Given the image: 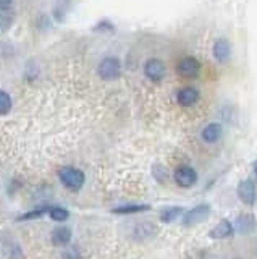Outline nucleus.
<instances>
[{
	"label": "nucleus",
	"mask_w": 257,
	"mask_h": 259,
	"mask_svg": "<svg viewBox=\"0 0 257 259\" xmlns=\"http://www.w3.org/2000/svg\"><path fill=\"white\" fill-rule=\"evenodd\" d=\"M59 180L70 191H79L86 183V175L81 168L73 165H65L59 168Z\"/></svg>",
	"instance_id": "f257e3e1"
},
{
	"label": "nucleus",
	"mask_w": 257,
	"mask_h": 259,
	"mask_svg": "<svg viewBox=\"0 0 257 259\" xmlns=\"http://www.w3.org/2000/svg\"><path fill=\"white\" fill-rule=\"evenodd\" d=\"M122 60L118 57H106L97 67V75L104 81H115L122 76Z\"/></svg>",
	"instance_id": "f03ea898"
},
{
	"label": "nucleus",
	"mask_w": 257,
	"mask_h": 259,
	"mask_svg": "<svg viewBox=\"0 0 257 259\" xmlns=\"http://www.w3.org/2000/svg\"><path fill=\"white\" fill-rule=\"evenodd\" d=\"M165 73H167L165 63L160 59L152 57V59H147L146 63H144V75L152 83H160L165 78Z\"/></svg>",
	"instance_id": "7ed1b4c3"
},
{
	"label": "nucleus",
	"mask_w": 257,
	"mask_h": 259,
	"mask_svg": "<svg viewBox=\"0 0 257 259\" xmlns=\"http://www.w3.org/2000/svg\"><path fill=\"white\" fill-rule=\"evenodd\" d=\"M175 182L181 188H191L197 183V172L189 165H181L175 170Z\"/></svg>",
	"instance_id": "20e7f679"
},
{
	"label": "nucleus",
	"mask_w": 257,
	"mask_h": 259,
	"mask_svg": "<svg viewBox=\"0 0 257 259\" xmlns=\"http://www.w3.org/2000/svg\"><path fill=\"white\" fill-rule=\"evenodd\" d=\"M176 71H178V75H181L183 78H196L200 71V63L197 59L191 55H186L180 59L178 65H176Z\"/></svg>",
	"instance_id": "39448f33"
},
{
	"label": "nucleus",
	"mask_w": 257,
	"mask_h": 259,
	"mask_svg": "<svg viewBox=\"0 0 257 259\" xmlns=\"http://www.w3.org/2000/svg\"><path fill=\"white\" fill-rule=\"evenodd\" d=\"M211 215V206L209 204H197L196 207L189 209L186 214L183 215V224L184 225H196L204 222L205 219Z\"/></svg>",
	"instance_id": "423d86ee"
},
{
	"label": "nucleus",
	"mask_w": 257,
	"mask_h": 259,
	"mask_svg": "<svg viewBox=\"0 0 257 259\" xmlns=\"http://www.w3.org/2000/svg\"><path fill=\"white\" fill-rule=\"evenodd\" d=\"M200 99L199 89L194 86H183L178 93H176V101L181 107H192L196 105Z\"/></svg>",
	"instance_id": "0eeeda50"
},
{
	"label": "nucleus",
	"mask_w": 257,
	"mask_h": 259,
	"mask_svg": "<svg viewBox=\"0 0 257 259\" xmlns=\"http://www.w3.org/2000/svg\"><path fill=\"white\" fill-rule=\"evenodd\" d=\"M238 198L243 201L246 206H254L255 198H257V190L252 180H243L238 185Z\"/></svg>",
	"instance_id": "6e6552de"
},
{
	"label": "nucleus",
	"mask_w": 257,
	"mask_h": 259,
	"mask_svg": "<svg viewBox=\"0 0 257 259\" xmlns=\"http://www.w3.org/2000/svg\"><path fill=\"white\" fill-rule=\"evenodd\" d=\"M212 55L219 63H225L227 60H230V57H231V42L228 39H225V37L215 39L214 47H212Z\"/></svg>",
	"instance_id": "1a4fd4ad"
},
{
	"label": "nucleus",
	"mask_w": 257,
	"mask_h": 259,
	"mask_svg": "<svg viewBox=\"0 0 257 259\" xmlns=\"http://www.w3.org/2000/svg\"><path fill=\"white\" fill-rule=\"evenodd\" d=\"M222 136H223V126L220 123H217V121L207 123L202 128V132H200V138H202V141L207 143V144L217 143Z\"/></svg>",
	"instance_id": "9d476101"
},
{
	"label": "nucleus",
	"mask_w": 257,
	"mask_h": 259,
	"mask_svg": "<svg viewBox=\"0 0 257 259\" xmlns=\"http://www.w3.org/2000/svg\"><path fill=\"white\" fill-rule=\"evenodd\" d=\"M233 233H235V227H233V224L228 222V221H220L211 232H209L211 238H217V240L228 238V237H231Z\"/></svg>",
	"instance_id": "9b49d317"
},
{
	"label": "nucleus",
	"mask_w": 257,
	"mask_h": 259,
	"mask_svg": "<svg viewBox=\"0 0 257 259\" xmlns=\"http://www.w3.org/2000/svg\"><path fill=\"white\" fill-rule=\"evenodd\" d=\"M255 229V217L252 214H241L236 219V230L239 233H251Z\"/></svg>",
	"instance_id": "f8f14e48"
},
{
	"label": "nucleus",
	"mask_w": 257,
	"mask_h": 259,
	"mask_svg": "<svg viewBox=\"0 0 257 259\" xmlns=\"http://www.w3.org/2000/svg\"><path fill=\"white\" fill-rule=\"evenodd\" d=\"M71 240V230L68 227H59L52 232V243L55 246H68Z\"/></svg>",
	"instance_id": "ddd939ff"
},
{
	"label": "nucleus",
	"mask_w": 257,
	"mask_h": 259,
	"mask_svg": "<svg viewBox=\"0 0 257 259\" xmlns=\"http://www.w3.org/2000/svg\"><path fill=\"white\" fill-rule=\"evenodd\" d=\"M146 210H150L149 204H123V206H118L115 209H112V212L120 214V215H128V214L146 212Z\"/></svg>",
	"instance_id": "4468645a"
},
{
	"label": "nucleus",
	"mask_w": 257,
	"mask_h": 259,
	"mask_svg": "<svg viewBox=\"0 0 257 259\" xmlns=\"http://www.w3.org/2000/svg\"><path fill=\"white\" fill-rule=\"evenodd\" d=\"M181 215H183V207H180V206L168 207V209H164L162 212H160V221L165 222V224H172L176 221V219H180Z\"/></svg>",
	"instance_id": "2eb2a0df"
},
{
	"label": "nucleus",
	"mask_w": 257,
	"mask_h": 259,
	"mask_svg": "<svg viewBox=\"0 0 257 259\" xmlns=\"http://www.w3.org/2000/svg\"><path fill=\"white\" fill-rule=\"evenodd\" d=\"M13 109V99L12 96L5 91V89H0V117L9 115Z\"/></svg>",
	"instance_id": "dca6fc26"
},
{
	"label": "nucleus",
	"mask_w": 257,
	"mask_h": 259,
	"mask_svg": "<svg viewBox=\"0 0 257 259\" xmlns=\"http://www.w3.org/2000/svg\"><path fill=\"white\" fill-rule=\"evenodd\" d=\"M13 23H15V15L10 10H4L0 13V36L5 34L13 26Z\"/></svg>",
	"instance_id": "f3484780"
},
{
	"label": "nucleus",
	"mask_w": 257,
	"mask_h": 259,
	"mask_svg": "<svg viewBox=\"0 0 257 259\" xmlns=\"http://www.w3.org/2000/svg\"><path fill=\"white\" fill-rule=\"evenodd\" d=\"M49 206H44V207H37V209H33V210H28V212L21 214L18 217L20 222H25V221H33V219H39V217H44L45 214H49Z\"/></svg>",
	"instance_id": "a211bd4d"
},
{
	"label": "nucleus",
	"mask_w": 257,
	"mask_h": 259,
	"mask_svg": "<svg viewBox=\"0 0 257 259\" xmlns=\"http://www.w3.org/2000/svg\"><path fill=\"white\" fill-rule=\"evenodd\" d=\"M49 217L52 219L54 222H65L67 219L70 217V212L62 206H54L49 209Z\"/></svg>",
	"instance_id": "6ab92c4d"
},
{
	"label": "nucleus",
	"mask_w": 257,
	"mask_h": 259,
	"mask_svg": "<svg viewBox=\"0 0 257 259\" xmlns=\"http://www.w3.org/2000/svg\"><path fill=\"white\" fill-rule=\"evenodd\" d=\"M92 31L95 32H102V34H107V32H114L115 31V24L110 20H100L97 21V24L92 28Z\"/></svg>",
	"instance_id": "aec40b11"
},
{
	"label": "nucleus",
	"mask_w": 257,
	"mask_h": 259,
	"mask_svg": "<svg viewBox=\"0 0 257 259\" xmlns=\"http://www.w3.org/2000/svg\"><path fill=\"white\" fill-rule=\"evenodd\" d=\"M152 175H154V178H156L157 182H160V183L167 182V178H168L167 168L164 165H160V164H156L154 167H152Z\"/></svg>",
	"instance_id": "412c9836"
},
{
	"label": "nucleus",
	"mask_w": 257,
	"mask_h": 259,
	"mask_svg": "<svg viewBox=\"0 0 257 259\" xmlns=\"http://www.w3.org/2000/svg\"><path fill=\"white\" fill-rule=\"evenodd\" d=\"M79 257H81V253H79L76 246H68L63 251V259H79Z\"/></svg>",
	"instance_id": "4be33fe9"
},
{
	"label": "nucleus",
	"mask_w": 257,
	"mask_h": 259,
	"mask_svg": "<svg viewBox=\"0 0 257 259\" xmlns=\"http://www.w3.org/2000/svg\"><path fill=\"white\" fill-rule=\"evenodd\" d=\"M12 4H13V0H0V12H4V10H10Z\"/></svg>",
	"instance_id": "5701e85b"
},
{
	"label": "nucleus",
	"mask_w": 257,
	"mask_h": 259,
	"mask_svg": "<svg viewBox=\"0 0 257 259\" xmlns=\"http://www.w3.org/2000/svg\"><path fill=\"white\" fill-rule=\"evenodd\" d=\"M254 175H255V178H257V160L254 162Z\"/></svg>",
	"instance_id": "b1692460"
}]
</instances>
